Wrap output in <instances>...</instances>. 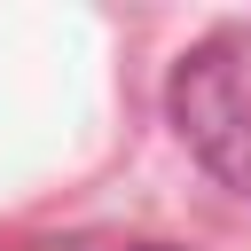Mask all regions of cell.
I'll return each instance as SVG.
<instances>
[{
  "instance_id": "6da1fadb",
  "label": "cell",
  "mask_w": 251,
  "mask_h": 251,
  "mask_svg": "<svg viewBox=\"0 0 251 251\" xmlns=\"http://www.w3.org/2000/svg\"><path fill=\"white\" fill-rule=\"evenodd\" d=\"M173 110H180V133H188L227 180L251 188V31L204 47V55L180 71Z\"/></svg>"
}]
</instances>
